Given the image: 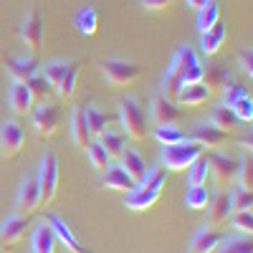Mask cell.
<instances>
[{
	"label": "cell",
	"mask_w": 253,
	"mask_h": 253,
	"mask_svg": "<svg viewBox=\"0 0 253 253\" xmlns=\"http://www.w3.org/2000/svg\"><path fill=\"white\" fill-rule=\"evenodd\" d=\"M200 155H205V147H200L193 139H182L177 144H167L162 150V167L165 170H172V172H182Z\"/></svg>",
	"instance_id": "obj_1"
},
{
	"label": "cell",
	"mask_w": 253,
	"mask_h": 253,
	"mask_svg": "<svg viewBox=\"0 0 253 253\" xmlns=\"http://www.w3.org/2000/svg\"><path fill=\"white\" fill-rule=\"evenodd\" d=\"M119 119H122V126H124V134L139 142L147 137V114L144 109L139 107L137 99H124L119 104Z\"/></svg>",
	"instance_id": "obj_2"
},
{
	"label": "cell",
	"mask_w": 253,
	"mask_h": 253,
	"mask_svg": "<svg viewBox=\"0 0 253 253\" xmlns=\"http://www.w3.org/2000/svg\"><path fill=\"white\" fill-rule=\"evenodd\" d=\"M38 198L41 205H51L58 190V157L53 152H46L41 160V172H38Z\"/></svg>",
	"instance_id": "obj_3"
},
{
	"label": "cell",
	"mask_w": 253,
	"mask_h": 253,
	"mask_svg": "<svg viewBox=\"0 0 253 253\" xmlns=\"http://www.w3.org/2000/svg\"><path fill=\"white\" fill-rule=\"evenodd\" d=\"M101 71L107 76V81H112L114 86H129L139 79V66L132 61H122V58H107L101 63Z\"/></svg>",
	"instance_id": "obj_4"
},
{
	"label": "cell",
	"mask_w": 253,
	"mask_h": 253,
	"mask_svg": "<svg viewBox=\"0 0 253 253\" xmlns=\"http://www.w3.org/2000/svg\"><path fill=\"white\" fill-rule=\"evenodd\" d=\"M33 117V126H36V132L41 137H53L58 132V126H61V107H56V104L51 101H43V104H38V107L31 112Z\"/></svg>",
	"instance_id": "obj_5"
},
{
	"label": "cell",
	"mask_w": 253,
	"mask_h": 253,
	"mask_svg": "<svg viewBox=\"0 0 253 253\" xmlns=\"http://www.w3.org/2000/svg\"><path fill=\"white\" fill-rule=\"evenodd\" d=\"M18 36H20V41L26 43L31 58H36L38 51H41V43H43V18H41V13H38L36 8L26 15L23 23H20Z\"/></svg>",
	"instance_id": "obj_6"
},
{
	"label": "cell",
	"mask_w": 253,
	"mask_h": 253,
	"mask_svg": "<svg viewBox=\"0 0 253 253\" xmlns=\"http://www.w3.org/2000/svg\"><path fill=\"white\" fill-rule=\"evenodd\" d=\"M23 144H26L23 126H20L15 119L3 122V126H0V155H3L5 160H13V157H18L20 150H23Z\"/></svg>",
	"instance_id": "obj_7"
},
{
	"label": "cell",
	"mask_w": 253,
	"mask_h": 253,
	"mask_svg": "<svg viewBox=\"0 0 253 253\" xmlns=\"http://www.w3.org/2000/svg\"><path fill=\"white\" fill-rule=\"evenodd\" d=\"M208 167H210V172H213V177H215V185L220 190L238 175V162L233 157H228V155H220V152L208 155Z\"/></svg>",
	"instance_id": "obj_8"
},
{
	"label": "cell",
	"mask_w": 253,
	"mask_h": 253,
	"mask_svg": "<svg viewBox=\"0 0 253 253\" xmlns=\"http://www.w3.org/2000/svg\"><path fill=\"white\" fill-rule=\"evenodd\" d=\"M46 223L51 225L56 241H58L61 246H66L69 253H91V248H86V246H81V243H79V238L74 236V230L69 228V223L63 220V218H58V215L51 213V215L46 218Z\"/></svg>",
	"instance_id": "obj_9"
},
{
	"label": "cell",
	"mask_w": 253,
	"mask_h": 253,
	"mask_svg": "<svg viewBox=\"0 0 253 253\" xmlns=\"http://www.w3.org/2000/svg\"><path fill=\"white\" fill-rule=\"evenodd\" d=\"M26 230H28V218L26 215H13L3 223L0 228V246L5 251H10L13 246H18L20 241L26 238Z\"/></svg>",
	"instance_id": "obj_10"
},
{
	"label": "cell",
	"mask_w": 253,
	"mask_h": 253,
	"mask_svg": "<svg viewBox=\"0 0 253 253\" xmlns=\"http://www.w3.org/2000/svg\"><path fill=\"white\" fill-rule=\"evenodd\" d=\"M230 195L225 190H218V195H210V203H208V223L210 228H220L228 223L230 218Z\"/></svg>",
	"instance_id": "obj_11"
},
{
	"label": "cell",
	"mask_w": 253,
	"mask_h": 253,
	"mask_svg": "<svg viewBox=\"0 0 253 253\" xmlns=\"http://www.w3.org/2000/svg\"><path fill=\"white\" fill-rule=\"evenodd\" d=\"M150 114H152V122L160 126V124H175L180 119V107L175 101L165 99L162 94H155L152 101H150Z\"/></svg>",
	"instance_id": "obj_12"
},
{
	"label": "cell",
	"mask_w": 253,
	"mask_h": 253,
	"mask_svg": "<svg viewBox=\"0 0 253 253\" xmlns=\"http://www.w3.org/2000/svg\"><path fill=\"white\" fill-rule=\"evenodd\" d=\"M225 241V233L218 228H203L195 233L193 246H190V253H215Z\"/></svg>",
	"instance_id": "obj_13"
},
{
	"label": "cell",
	"mask_w": 253,
	"mask_h": 253,
	"mask_svg": "<svg viewBox=\"0 0 253 253\" xmlns=\"http://www.w3.org/2000/svg\"><path fill=\"white\" fill-rule=\"evenodd\" d=\"M41 205L38 198V180L36 177H26L23 185H20V193H18V215H31L33 210Z\"/></svg>",
	"instance_id": "obj_14"
},
{
	"label": "cell",
	"mask_w": 253,
	"mask_h": 253,
	"mask_svg": "<svg viewBox=\"0 0 253 253\" xmlns=\"http://www.w3.org/2000/svg\"><path fill=\"white\" fill-rule=\"evenodd\" d=\"M119 167H122V170L126 172V175H129L137 185L144 180V175H147V162H144V157L137 152V150H124L122 155H119Z\"/></svg>",
	"instance_id": "obj_15"
},
{
	"label": "cell",
	"mask_w": 253,
	"mask_h": 253,
	"mask_svg": "<svg viewBox=\"0 0 253 253\" xmlns=\"http://www.w3.org/2000/svg\"><path fill=\"white\" fill-rule=\"evenodd\" d=\"M5 66H8L10 76H13L18 84H26L31 76L38 74L41 63H38L36 58H31V56H28V58H26V56H23V58H13V56H10V58L5 61Z\"/></svg>",
	"instance_id": "obj_16"
},
{
	"label": "cell",
	"mask_w": 253,
	"mask_h": 253,
	"mask_svg": "<svg viewBox=\"0 0 253 253\" xmlns=\"http://www.w3.org/2000/svg\"><path fill=\"white\" fill-rule=\"evenodd\" d=\"M8 101H10V109L15 114H31L36 109V101H33L28 86H26V84H18V81L13 84V89L8 94Z\"/></svg>",
	"instance_id": "obj_17"
},
{
	"label": "cell",
	"mask_w": 253,
	"mask_h": 253,
	"mask_svg": "<svg viewBox=\"0 0 253 253\" xmlns=\"http://www.w3.org/2000/svg\"><path fill=\"white\" fill-rule=\"evenodd\" d=\"M210 96H213V94L208 91L205 84H185L175 101L182 104V107H200V104H205Z\"/></svg>",
	"instance_id": "obj_18"
},
{
	"label": "cell",
	"mask_w": 253,
	"mask_h": 253,
	"mask_svg": "<svg viewBox=\"0 0 253 253\" xmlns=\"http://www.w3.org/2000/svg\"><path fill=\"white\" fill-rule=\"evenodd\" d=\"M71 139L79 147H84V150L94 142V137L89 134V126H86V117H84V104L71 112Z\"/></svg>",
	"instance_id": "obj_19"
},
{
	"label": "cell",
	"mask_w": 253,
	"mask_h": 253,
	"mask_svg": "<svg viewBox=\"0 0 253 253\" xmlns=\"http://www.w3.org/2000/svg\"><path fill=\"white\" fill-rule=\"evenodd\" d=\"M193 142L213 150V147H220V144L228 142V132L218 129V126H213V124H203V126H198V129L193 132Z\"/></svg>",
	"instance_id": "obj_20"
},
{
	"label": "cell",
	"mask_w": 253,
	"mask_h": 253,
	"mask_svg": "<svg viewBox=\"0 0 253 253\" xmlns=\"http://www.w3.org/2000/svg\"><path fill=\"white\" fill-rule=\"evenodd\" d=\"M162 193H152V190H142V187H134L132 193H126V200L124 205L134 210V213H142V210H150L157 200H160Z\"/></svg>",
	"instance_id": "obj_21"
},
{
	"label": "cell",
	"mask_w": 253,
	"mask_h": 253,
	"mask_svg": "<svg viewBox=\"0 0 253 253\" xmlns=\"http://www.w3.org/2000/svg\"><path fill=\"white\" fill-rule=\"evenodd\" d=\"M195 63H200L198 61V53H195V48H190V46H180L177 48V53L172 56V61H170V66H167V74H175V76H185V71L190 69V66H195Z\"/></svg>",
	"instance_id": "obj_22"
},
{
	"label": "cell",
	"mask_w": 253,
	"mask_h": 253,
	"mask_svg": "<svg viewBox=\"0 0 253 253\" xmlns=\"http://www.w3.org/2000/svg\"><path fill=\"white\" fill-rule=\"evenodd\" d=\"M84 117H86L89 134H91V137H96V139H99L104 132H107V126L114 122V117H109V114L99 112L96 107H89V104H84Z\"/></svg>",
	"instance_id": "obj_23"
},
{
	"label": "cell",
	"mask_w": 253,
	"mask_h": 253,
	"mask_svg": "<svg viewBox=\"0 0 253 253\" xmlns=\"http://www.w3.org/2000/svg\"><path fill=\"white\" fill-rule=\"evenodd\" d=\"M104 187L122 190V193H132V190L137 187V182L126 175L122 167H107V170H104Z\"/></svg>",
	"instance_id": "obj_24"
},
{
	"label": "cell",
	"mask_w": 253,
	"mask_h": 253,
	"mask_svg": "<svg viewBox=\"0 0 253 253\" xmlns=\"http://www.w3.org/2000/svg\"><path fill=\"white\" fill-rule=\"evenodd\" d=\"M223 43H225V26L218 20L213 28L203 33V38H200V48H203L205 56H215V53L223 48Z\"/></svg>",
	"instance_id": "obj_25"
},
{
	"label": "cell",
	"mask_w": 253,
	"mask_h": 253,
	"mask_svg": "<svg viewBox=\"0 0 253 253\" xmlns=\"http://www.w3.org/2000/svg\"><path fill=\"white\" fill-rule=\"evenodd\" d=\"M31 246H33V248H31L33 253H53V251H56V236H53V230H51L48 223H43V225L36 228Z\"/></svg>",
	"instance_id": "obj_26"
},
{
	"label": "cell",
	"mask_w": 253,
	"mask_h": 253,
	"mask_svg": "<svg viewBox=\"0 0 253 253\" xmlns=\"http://www.w3.org/2000/svg\"><path fill=\"white\" fill-rule=\"evenodd\" d=\"M218 20H220V3L218 0H208V3L198 10V31L200 33L210 31Z\"/></svg>",
	"instance_id": "obj_27"
},
{
	"label": "cell",
	"mask_w": 253,
	"mask_h": 253,
	"mask_svg": "<svg viewBox=\"0 0 253 253\" xmlns=\"http://www.w3.org/2000/svg\"><path fill=\"white\" fill-rule=\"evenodd\" d=\"M101 147H104V152L109 155V160L112 157H119L122 152H124V144H126V134L124 132H104L99 139H96Z\"/></svg>",
	"instance_id": "obj_28"
},
{
	"label": "cell",
	"mask_w": 253,
	"mask_h": 253,
	"mask_svg": "<svg viewBox=\"0 0 253 253\" xmlns=\"http://www.w3.org/2000/svg\"><path fill=\"white\" fill-rule=\"evenodd\" d=\"M208 175H210L208 155H200L193 165L187 167V182H190V187H203V185H208Z\"/></svg>",
	"instance_id": "obj_29"
},
{
	"label": "cell",
	"mask_w": 253,
	"mask_h": 253,
	"mask_svg": "<svg viewBox=\"0 0 253 253\" xmlns=\"http://www.w3.org/2000/svg\"><path fill=\"white\" fill-rule=\"evenodd\" d=\"M79 71H81V63H69V69H66V74H63V79H61V84H58V94H61V99H71L74 94H76V86H79Z\"/></svg>",
	"instance_id": "obj_30"
},
{
	"label": "cell",
	"mask_w": 253,
	"mask_h": 253,
	"mask_svg": "<svg viewBox=\"0 0 253 253\" xmlns=\"http://www.w3.org/2000/svg\"><path fill=\"white\" fill-rule=\"evenodd\" d=\"M76 28H79L81 36H94L96 28H99V13L94 8H89V5L81 8L76 13Z\"/></svg>",
	"instance_id": "obj_31"
},
{
	"label": "cell",
	"mask_w": 253,
	"mask_h": 253,
	"mask_svg": "<svg viewBox=\"0 0 253 253\" xmlns=\"http://www.w3.org/2000/svg\"><path fill=\"white\" fill-rule=\"evenodd\" d=\"M26 86H28V91H31V96H33V101L36 104H43V101H48V96H51V84L41 76V74H36V76H31L28 81H26Z\"/></svg>",
	"instance_id": "obj_32"
},
{
	"label": "cell",
	"mask_w": 253,
	"mask_h": 253,
	"mask_svg": "<svg viewBox=\"0 0 253 253\" xmlns=\"http://www.w3.org/2000/svg\"><path fill=\"white\" fill-rule=\"evenodd\" d=\"M203 84L208 86V91L213 94L215 89H225L228 84H230V79H228V74L220 66H208L205 74H203Z\"/></svg>",
	"instance_id": "obj_33"
},
{
	"label": "cell",
	"mask_w": 253,
	"mask_h": 253,
	"mask_svg": "<svg viewBox=\"0 0 253 253\" xmlns=\"http://www.w3.org/2000/svg\"><path fill=\"white\" fill-rule=\"evenodd\" d=\"M167 182V170L165 167H152V170H147L144 180L137 185L142 190H152V193H162V187Z\"/></svg>",
	"instance_id": "obj_34"
},
{
	"label": "cell",
	"mask_w": 253,
	"mask_h": 253,
	"mask_svg": "<svg viewBox=\"0 0 253 253\" xmlns=\"http://www.w3.org/2000/svg\"><path fill=\"white\" fill-rule=\"evenodd\" d=\"M210 124L218 126V129H223V132H230V129H236V126H238V117L233 114L230 107H218L213 112V122H210Z\"/></svg>",
	"instance_id": "obj_35"
},
{
	"label": "cell",
	"mask_w": 253,
	"mask_h": 253,
	"mask_svg": "<svg viewBox=\"0 0 253 253\" xmlns=\"http://www.w3.org/2000/svg\"><path fill=\"white\" fill-rule=\"evenodd\" d=\"M66 69H69L66 61H53V63H46L43 71H41V76L51 84V89H58V84H61L63 74H66Z\"/></svg>",
	"instance_id": "obj_36"
},
{
	"label": "cell",
	"mask_w": 253,
	"mask_h": 253,
	"mask_svg": "<svg viewBox=\"0 0 253 253\" xmlns=\"http://www.w3.org/2000/svg\"><path fill=\"white\" fill-rule=\"evenodd\" d=\"M155 139H157L162 147H167V144H177V142H182L185 137H182V132L177 129V126H172V124H160L157 129H155Z\"/></svg>",
	"instance_id": "obj_37"
},
{
	"label": "cell",
	"mask_w": 253,
	"mask_h": 253,
	"mask_svg": "<svg viewBox=\"0 0 253 253\" xmlns=\"http://www.w3.org/2000/svg\"><path fill=\"white\" fill-rule=\"evenodd\" d=\"M238 175H241V190H248L251 193V187H253V157H251V150L238 162Z\"/></svg>",
	"instance_id": "obj_38"
},
{
	"label": "cell",
	"mask_w": 253,
	"mask_h": 253,
	"mask_svg": "<svg viewBox=\"0 0 253 253\" xmlns=\"http://www.w3.org/2000/svg\"><path fill=\"white\" fill-rule=\"evenodd\" d=\"M86 155H89V162L96 167V170H107V167H109V155L107 152H104V147L99 144V142H91L89 147H86Z\"/></svg>",
	"instance_id": "obj_39"
},
{
	"label": "cell",
	"mask_w": 253,
	"mask_h": 253,
	"mask_svg": "<svg viewBox=\"0 0 253 253\" xmlns=\"http://www.w3.org/2000/svg\"><path fill=\"white\" fill-rule=\"evenodd\" d=\"M210 203V193H208V187H190L187 190V208H193V210H203L208 208Z\"/></svg>",
	"instance_id": "obj_40"
},
{
	"label": "cell",
	"mask_w": 253,
	"mask_h": 253,
	"mask_svg": "<svg viewBox=\"0 0 253 253\" xmlns=\"http://www.w3.org/2000/svg\"><path fill=\"white\" fill-rule=\"evenodd\" d=\"M220 253H253V243L251 238H225L220 246Z\"/></svg>",
	"instance_id": "obj_41"
},
{
	"label": "cell",
	"mask_w": 253,
	"mask_h": 253,
	"mask_svg": "<svg viewBox=\"0 0 253 253\" xmlns=\"http://www.w3.org/2000/svg\"><path fill=\"white\" fill-rule=\"evenodd\" d=\"M230 109H233V114L238 117V122H246V124H251V122H253V101H251V96H248V94H246V96H241V99H238Z\"/></svg>",
	"instance_id": "obj_42"
},
{
	"label": "cell",
	"mask_w": 253,
	"mask_h": 253,
	"mask_svg": "<svg viewBox=\"0 0 253 253\" xmlns=\"http://www.w3.org/2000/svg\"><path fill=\"white\" fill-rule=\"evenodd\" d=\"M251 205H253V195L248 193V190H238V193L230 195V210H233V213L251 210Z\"/></svg>",
	"instance_id": "obj_43"
},
{
	"label": "cell",
	"mask_w": 253,
	"mask_h": 253,
	"mask_svg": "<svg viewBox=\"0 0 253 253\" xmlns=\"http://www.w3.org/2000/svg\"><path fill=\"white\" fill-rule=\"evenodd\" d=\"M230 218H233V225L241 230V233H253V215L251 210H241V213H230Z\"/></svg>",
	"instance_id": "obj_44"
},
{
	"label": "cell",
	"mask_w": 253,
	"mask_h": 253,
	"mask_svg": "<svg viewBox=\"0 0 253 253\" xmlns=\"http://www.w3.org/2000/svg\"><path fill=\"white\" fill-rule=\"evenodd\" d=\"M246 96V86H241V84H230V86L223 89V99H225V107H233V104Z\"/></svg>",
	"instance_id": "obj_45"
},
{
	"label": "cell",
	"mask_w": 253,
	"mask_h": 253,
	"mask_svg": "<svg viewBox=\"0 0 253 253\" xmlns=\"http://www.w3.org/2000/svg\"><path fill=\"white\" fill-rule=\"evenodd\" d=\"M203 74H205V66H200V63H195V66H190L182 76V86L185 84H203Z\"/></svg>",
	"instance_id": "obj_46"
},
{
	"label": "cell",
	"mask_w": 253,
	"mask_h": 253,
	"mask_svg": "<svg viewBox=\"0 0 253 253\" xmlns=\"http://www.w3.org/2000/svg\"><path fill=\"white\" fill-rule=\"evenodd\" d=\"M238 66H241L243 74H248V76L253 74V51H251V46L238 53Z\"/></svg>",
	"instance_id": "obj_47"
},
{
	"label": "cell",
	"mask_w": 253,
	"mask_h": 253,
	"mask_svg": "<svg viewBox=\"0 0 253 253\" xmlns=\"http://www.w3.org/2000/svg\"><path fill=\"white\" fill-rule=\"evenodd\" d=\"M144 10H167L170 5H175V0H139Z\"/></svg>",
	"instance_id": "obj_48"
},
{
	"label": "cell",
	"mask_w": 253,
	"mask_h": 253,
	"mask_svg": "<svg viewBox=\"0 0 253 253\" xmlns=\"http://www.w3.org/2000/svg\"><path fill=\"white\" fill-rule=\"evenodd\" d=\"M185 3L190 5V8H195V10H200L205 3H208V0H185Z\"/></svg>",
	"instance_id": "obj_49"
}]
</instances>
